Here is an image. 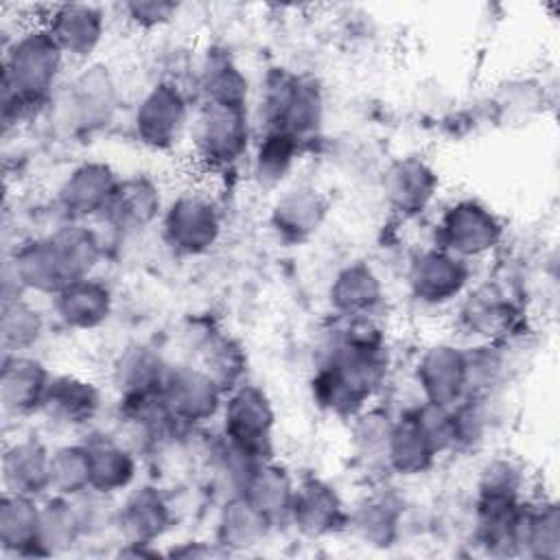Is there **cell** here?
<instances>
[{
  "mask_svg": "<svg viewBox=\"0 0 560 560\" xmlns=\"http://www.w3.org/2000/svg\"><path fill=\"white\" fill-rule=\"evenodd\" d=\"M192 101L175 79L153 81L136 101L131 131L140 147L153 153H171L188 140L192 125Z\"/></svg>",
  "mask_w": 560,
  "mask_h": 560,
  "instance_id": "obj_8",
  "label": "cell"
},
{
  "mask_svg": "<svg viewBox=\"0 0 560 560\" xmlns=\"http://www.w3.org/2000/svg\"><path fill=\"white\" fill-rule=\"evenodd\" d=\"M405 499L387 486L365 492L350 505L348 534L372 549H389L402 536Z\"/></svg>",
  "mask_w": 560,
  "mask_h": 560,
  "instance_id": "obj_25",
  "label": "cell"
},
{
  "mask_svg": "<svg viewBox=\"0 0 560 560\" xmlns=\"http://www.w3.org/2000/svg\"><path fill=\"white\" fill-rule=\"evenodd\" d=\"M50 313L68 330H98L114 313V291L98 276L72 280L50 298Z\"/></svg>",
  "mask_w": 560,
  "mask_h": 560,
  "instance_id": "obj_26",
  "label": "cell"
},
{
  "mask_svg": "<svg viewBox=\"0 0 560 560\" xmlns=\"http://www.w3.org/2000/svg\"><path fill=\"white\" fill-rule=\"evenodd\" d=\"M413 383L420 400L444 409L457 405L470 394L468 348L451 339L424 346L413 365Z\"/></svg>",
  "mask_w": 560,
  "mask_h": 560,
  "instance_id": "obj_15",
  "label": "cell"
},
{
  "mask_svg": "<svg viewBox=\"0 0 560 560\" xmlns=\"http://www.w3.org/2000/svg\"><path fill=\"white\" fill-rule=\"evenodd\" d=\"M304 151L306 147L284 131L256 129V140L247 158L252 182L262 190L282 188L291 179Z\"/></svg>",
  "mask_w": 560,
  "mask_h": 560,
  "instance_id": "obj_33",
  "label": "cell"
},
{
  "mask_svg": "<svg viewBox=\"0 0 560 560\" xmlns=\"http://www.w3.org/2000/svg\"><path fill=\"white\" fill-rule=\"evenodd\" d=\"M85 538L77 499L46 494L42 499V547L46 556L66 553Z\"/></svg>",
  "mask_w": 560,
  "mask_h": 560,
  "instance_id": "obj_40",
  "label": "cell"
},
{
  "mask_svg": "<svg viewBox=\"0 0 560 560\" xmlns=\"http://www.w3.org/2000/svg\"><path fill=\"white\" fill-rule=\"evenodd\" d=\"M171 361L149 343L127 346L112 365V387L118 402H142L160 398Z\"/></svg>",
  "mask_w": 560,
  "mask_h": 560,
  "instance_id": "obj_27",
  "label": "cell"
},
{
  "mask_svg": "<svg viewBox=\"0 0 560 560\" xmlns=\"http://www.w3.org/2000/svg\"><path fill=\"white\" fill-rule=\"evenodd\" d=\"M90 459V492L103 497L125 494L138 483V453L112 433H92L85 440Z\"/></svg>",
  "mask_w": 560,
  "mask_h": 560,
  "instance_id": "obj_29",
  "label": "cell"
},
{
  "mask_svg": "<svg viewBox=\"0 0 560 560\" xmlns=\"http://www.w3.org/2000/svg\"><path fill=\"white\" fill-rule=\"evenodd\" d=\"M448 453V409L418 400L394 418L385 468L400 479L431 472Z\"/></svg>",
  "mask_w": 560,
  "mask_h": 560,
  "instance_id": "obj_6",
  "label": "cell"
},
{
  "mask_svg": "<svg viewBox=\"0 0 560 560\" xmlns=\"http://www.w3.org/2000/svg\"><path fill=\"white\" fill-rule=\"evenodd\" d=\"M116 9L122 22L138 31L162 28L179 13V4L171 0H127L120 2Z\"/></svg>",
  "mask_w": 560,
  "mask_h": 560,
  "instance_id": "obj_43",
  "label": "cell"
},
{
  "mask_svg": "<svg viewBox=\"0 0 560 560\" xmlns=\"http://www.w3.org/2000/svg\"><path fill=\"white\" fill-rule=\"evenodd\" d=\"M195 90L199 103L252 105V83L234 55L223 46H210L199 59Z\"/></svg>",
  "mask_w": 560,
  "mask_h": 560,
  "instance_id": "obj_31",
  "label": "cell"
},
{
  "mask_svg": "<svg viewBox=\"0 0 560 560\" xmlns=\"http://www.w3.org/2000/svg\"><path fill=\"white\" fill-rule=\"evenodd\" d=\"M523 308L514 284L486 280L470 289L455 304V324L470 343H501L518 332Z\"/></svg>",
  "mask_w": 560,
  "mask_h": 560,
  "instance_id": "obj_12",
  "label": "cell"
},
{
  "mask_svg": "<svg viewBox=\"0 0 560 560\" xmlns=\"http://www.w3.org/2000/svg\"><path fill=\"white\" fill-rule=\"evenodd\" d=\"M0 549L11 558H42V499L2 492Z\"/></svg>",
  "mask_w": 560,
  "mask_h": 560,
  "instance_id": "obj_32",
  "label": "cell"
},
{
  "mask_svg": "<svg viewBox=\"0 0 560 560\" xmlns=\"http://www.w3.org/2000/svg\"><path fill=\"white\" fill-rule=\"evenodd\" d=\"M529 472L523 462L510 455L488 457L472 483L475 501H525L532 494Z\"/></svg>",
  "mask_w": 560,
  "mask_h": 560,
  "instance_id": "obj_37",
  "label": "cell"
},
{
  "mask_svg": "<svg viewBox=\"0 0 560 560\" xmlns=\"http://www.w3.org/2000/svg\"><path fill=\"white\" fill-rule=\"evenodd\" d=\"M50 453L37 435H20L2 448V492L44 499L50 494Z\"/></svg>",
  "mask_w": 560,
  "mask_h": 560,
  "instance_id": "obj_28",
  "label": "cell"
},
{
  "mask_svg": "<svg viewBox=\"0 0 560 560\" xmlns=\"http://www.w3.org/2000/svg\"><path fill=\"white\" fill-rule=\"evenodd\" d=\"M46 332V317L28 300V295L2 298L0 313V346L2 354H26L42 341Z\"/></svg>",
  "mask_w": 560,
  "mask_h": 560,
  "instance_id": "obj_38",
  "label": "cell"
},
{
  "mask_svg": "<svg viewBox=\"0 0 560 560\" xmlns=\"http://www.w3.org/2000/svg\"><path fill=\"white\" fill-rule=\"evenodd\" d=\"M472 278V262L433 243L411 256L405 273L411 300L424 308L455 306L470 289Z\"/></svg>",
  "mask_w": 560,
  "mask_h": 560,
  "instance_id": "obj_14",
  "label": "cell"
},
{
  "mask_svg": "<svg viewBox=\"0 0 560 560\" xmlns=\"http://www.w3.org/2000/svg\"><path fill=\"white\" fill-rule=\"evenodd\" d=\"M105 394L101 385L79 374H52L39 416L55 429H88L103 411Z\"/></svg>",
  "mask_w": 560,
  "mask_h": 560,
  "instance_id": "obj_23",
  "label": "cell"
},
{
  "mask_svg": "<svg viewBox=\"0 0 560 560\" xmlns=\"http://www.w3.org/2000/svg\"><path fill=\"white\" fill-rule=\"evenodd\" d=\"M188 140L195 162L206 173L225 175L247 164L256 140L252 105L199 103Z\"/></svg>",
  "mask_w": 560,
  "mask_h": 560,
  "instance_id": "obj_5",
  "label": "cell"
},
{
  "mask_svg": "<svg viewBox=\"0 0 560 560\" xmlns=\"http://www.w3.org/2000/svg\"><path fill=\"white\" fill-rule=\"evenodd\" d=\"M164 206L166 199L153 177L144 173L125 175L120 177L98 223H103L112 236L129 238L160 223Z\"/></svg>",
  "mask_w": 560,
  "mask_h": 560,
  "instance_id": "obj_21",
  "label": "cell"
},
{
  "mask_svg": "<svg viewBox=\"0 0 560 560\" xmlns=\"http://www.w3.org/2000/svg\"><path fill=\"white\" fill-rule=\"evenodd\" d=\"M52 372L31 352L2 354L0 368V407L7 420H26L39 416Z\"/></svg>",
  "mask_w": 560,
  "mask_h": 560,
  "instance_id": "obj_24",
  "label": "cell"
},
{
  "mask_svg": "<svg viewBox=\"0 0 560 560\" xmlns=\"http://www.w3.org/2000/svg\"><path fill=\"white\" fill-rule=\"evenodd\" d=\"M201 368L219 383L225 394L249 381L245 348L234 337L223 332H214L203 339Z\"/></svg>",
  "mask_w": 560,
  "mask_h": 560,
  "instance_id": "obj_41",
  "label": "cell"
},
{
  "mask_svg": "<svg viewBox=\"0 0 560 560\" xmlns=\"http://www.w3.org/2000/svg\"><path fill=\"white\" fill-rule=\"evenodd\" d=\"M350 505L335 483L324 477L306 475L295 481L287 525L306 540H326L348 529Z\"/></svg>",
  "mask_w": 560,
  "mask_h": 560,
  "instance_id": "obj_18",
  "label": "cell"
},
{
  "mask_svg": "<svg viewBox=\"0 0 560 560\" xmlns=\"http://www.w3.org/2000/svg\"><path fill=\"white\" fill-rule=\"evenodd\" d=\"M328 195L315 184H291L282 188L269 208V230L284 245L308 243L326 223Z\"/></svg>",
  "mask_w": 560,
  "mask_h": 560,
  "instance_id": "obj_22",
  "label": "cell"
},
{
  "mask_svg": "<svg viewBox=\"0 0 560 560\" xmlns=\"http://www.w3.org/2000/svg\"><path fill=\"white\" fill-rule=\"evenodd\" d=\"M66 66V55L39 20L4 37L0 81L4 131L35 118L52 105L63 83Z\"/></svg>",
  "mask_w": 560,
  "mask_h": 560,
  "instance_id": "obj_3",
  "label": "cell"
},
{
  "mask_svg": "<svg viewBox=\"0 0 560 560\" xmlns=\"http://www.w3.org/2000/svg\"><path fill=\"white\" fill-rule=\"evenodd\" d=\"M389 363L387 337L376 317H337L308 381L311 398L324 413L352 420L376 402Z\"/></svg>",
  "mask_w": 560,
  "mask_h": 560,
  "instance_id": "obj_1",
  "label": "cell"
},
{
  "mask_svg": "<svg viewBox=\"0 0 560 560\" xmlns=\"http://www.w3.org/2000/svg\"><path fill=\"white\" fill-rule=\"evenodd\" d=\"M225 392L201 365H171L160 400L179 431H195L219 418Z\"/></svg>",
  "mask_w": 560,
  "mask_h": 560,
  "instance_id": "obj_17",
  "label": "cell"
},
{
  "mask_svg": "<svg viewBox=\"0 0 560 560\" xmlns=\"http://www.w3.org/2000/svg\"><path fill=\"white\" fill-rule=\"evenodd\" d=\"M39 22L68 63H90L107 33V9L96 2H57L44 9Z\"/></svg>",
  "mask_w": 560,
  "mask_h": 560,
  "instance_id": "obj_19",
  "label": "cell"
},
{
  "mask_svg": "<svg viewBox=\"0 0 560 560\" xmlns=\"http://www.w3.org/2000/svg\"><path fill=\"white\" fill-rule=\"evenodd\" d=\"M120 175L109 162L83 160L74 164L57 184L52 206L59 221H98L116 192Z\"/></svg>",
  "mask_w": 560,
  "mask_h": 560,
  "instance_id": "obj_16",
  "label": "cell"
},
{
  "mask_svg": "<svg viewBox=\"0 0 560 560\" xmlns=\"http://www.w3.org/2000/svg\"><path fill=\"white\" fill-rule=\"evenodd\" d=\"M171 556H179V558H206V556H225L214 540L210 542H199V540H192V542H182L179 547H175L173 551H168Z\"/></svg>",
  "mask_w": 560,
  "mask_h": 560,
  "instance_id": "obj_44",
  "label": "cell"
},
{
  "mask_svg": "<svg viewBox=\"0 0 560 560\" xmlns=\"http://www.w3.org/2000/svg\"><path fill=\"white\" fill-rule=\"evenodd\" d=\"M324 120L326 94L315 74L284 66L265 72L254 109L256 129L284 131L308 149L322 136Z\"/></svg>",
  "mask_w": 560,
  "mask_h": 560,
  "instance_id": "obj_4",
  "label": "cell"
},
{
  "mask_svg": "<svg viewBox=\"0 0 560 560\" xmlns=\"http://www.w3.org/2000/svg\"><path fill=\"white\" fill-rule=\"evenodd\" d=\"M219 422L221 440L249 464L276 457L278 413L260 385L245 381L228 392Z\"/></svg>",
  "mask_w": 560,
  "mask_h": 560,
  "instance_id": "obj_7",
  "label": "cell"
},
{
  "mask_svg": "<svg viewBox=\"0 0 560 560\" xmlns=\"http://www.w3.org/2000/svg\"><path fill=\"white\" fill-rule=\"evenodd\" d=\"M505 223L501 214L477 197H459L444 206L435 219L433 245L477 262L501 249Z\"/></svg>",
  "mask_w": 560,
  "mask_h": 560,
  "instance_id": "obj_10",
  "label": "cell"
},
{
  "mask_svg": "<svg viewBox=\"0 0 560 560\" xmlns=\"http://www.w3.org/2000/svg\"><path fill=\"white\" fill-rule=\"evenodd\" d=\"M326 298L337 317H376L385 304V287L370 262L352 260L335 271Z\"/></svg>",
  "mask_w": 560,
  "mask_h": 560,
  "instance_id": "obj_30",
  "label": "cell"
},
{
  "mask_svg": "<svg viewBox=\"0 0 560 560\" xmlns=\"http://www.w3.org/2000/svg\"><path fill=\"white\" fill-rule=\"evenodd\" d=\"M59 122L77 136L103 131L118 109V83L112 70L98 61L83 63L66 79L52 98ZM50 105V107H52Z\"/></svg>",
  "mask_w": 560,
  "mask_h": 560,
  "instance_id": "obj_9",
  "label": "cell"
},
{
  "mask_svg": "<svg viewBox=\"0 0 560 560\" xmlns=\"http://www.w3.org/2000/svg\"><path fill=\"white\" fill-rule=\"evenodd\" d=\"M295 477L276 457L254 464L243 477L236 494L247 499L273 525L284 523L295 492Z\"/></svg>",
  "mask_w": 560,
  "mask_h": 560,
  "instance_id": "obj_34",
  "label": "cell"
},
{
  "mask_svg": "<svg viewBox=\"0 0 560 560\" xmlns=\"http://www.w3.org/2000/svg\"><path fill=\"white\" fill-rule=\"evenodd\" d=\"M518 556L556 560L560 556V508L553 497L532 492L518 523Z\"/></svg>",
  "mask_w": 560,
  "mask_h": 560,
  "instance_id": "obj_36",
  "label": "cell"
},
{
  "mask_svg": "<svg viewBox=\"0 0 560 560\" xmlns=\"http://www.w3.org/2000/svg\"><path fill=\"white\" fill-rule=\"evenodd\" d=\"M394 418L389 409L374 402L350 420V448L361 466L387 472L385 457Z\"/></svg>",
  "mask_w": 560,
  "mask_h": 560,
  "instance_id": "obj_39",
  "label": "cell"
},
{
  "mask_svg": "<svg viewBox=\"0 0 560 560\" xmlns=\"http://www.w3.org/2000/svg\"><path fill=\"white\" fill-rule=\"evenodd\" d=\"M160 238L179 258H197L212 252L223 236L219 203L201 190H182L166 199L160 217Z\"/></svg>",
  "mask_w": 560,
  "mask_h": 560,
  "instance_id": "obj_11",
  "label": "cell"
},
{
  "mask_svg": "<svg viewBox=\"0 0 560 560\" xmlns=\"http://www.w3.org/2000/svg\"><path fill=\"white\" fill-rule=\"evenodd\" d=\"M105 258V236L90 223L59 221L50 232L22 238L4 262L2 298H52L72 280L96 276Z\"/></svg>",
  "mask_w": 560,
  "mask_h": 560,
  "instance_id": "obj_2",
  "label": "cell"
},
{
  "mask_svg": "<svg viewBox=\"0 0 560 560\" xmlns=\"http://www.w3.org/2000/svg\"><path fill=\"white\" fill-rule=\"evenodd\" d=\"M90 492V459L83 440L59 444L50 453V494L81 497Z\"/></svg>",
  "mask_w": 560,
  "mask_h": 560,
  "instance_id": "obj_42",
  "label": "cell"
},
{
  "mask_svg": "<svg viewBox=\"0 0 560 560\" xmlns=\"http://www.w3.org/2000/svg\"><path fill=\"white\" fill-rule=\"evenodd\" d=\"M381 190L385 206L402 221L422 217L438 199L440 173L422 155H400L383 173Z\"/></svg>",
  "mask_w": 560,
  "mask_h": 560,
  "instance_id": "obj_20",
  "label": "cell"
},
{
  "mask_svg": "<svg viewBox=\"0 0 560 560\" xmlns=\"http://www.w3.org/2000/svg\"><path fill=\"white\" fill-rule=\"evenodd\" d=\"M276 525L241 494H230L219 508L212 540L230 556L258 547Z\"/></svg>",
  "mask_w": 560,
  "mask_h": 560,
  "instance_id": "obj_35",
  "label": "cell"
},
{
  "mask_svg": "<svg viewBox=\"0 0 560 560\" xmlns=\"http://www.w3.org/2000/svg\"><path fill=\"white\" fill-rule=\"evenodd\" d=\"M120 497L114 512V529L122 542L120 556H160L155 545L175 521L171 499L153 483H136Z\"/></svg>",
  "mask_w": 560,
  "mask_h": 560,
  "instance_id": "obj_13",
  "label": "cell"
}]
</instances>
